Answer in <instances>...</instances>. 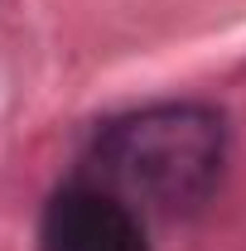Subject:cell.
Wrapping results in <instances>:
<instances>
[{
	"mask_svg": "<svg viewBox=\"0 0 246 251\" xmlns=\"http://www.w3.org/2000/svg\"><path fill=\"white\" fill-rule=\"evenodd\" d=\"M232 155L227 111L198 97H164L97 126L77 174L121 193L145 218L179 222L203 213Z\"/></svg>",
	"mask_w": 246,
	"mask_h": 251,
	"instance_id": "obj_1",
	"label": "cell"
},
{
	"mask_svg": "<svg viewBox=\"0 0 246 251\" xmlns=\"http://www.w3.org/2000/svg\"><path fill=\"white\" fill-rule=\"evenodd\" d=\"M145 213L87 174L63 179L39 213V251H150Z\"/></svg>",
	"mask_w": 246,
	"mask_h": 251,
	"instance_id": "obj_2",
	"label": "cell"
}]
</instances>
